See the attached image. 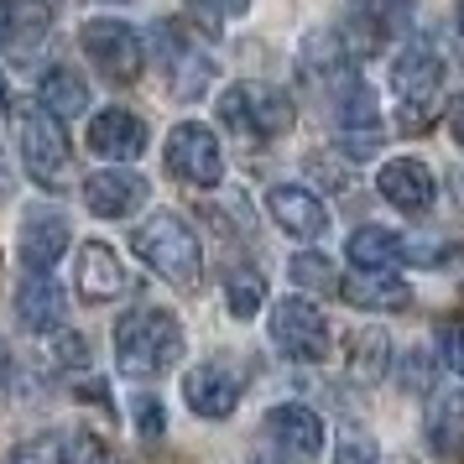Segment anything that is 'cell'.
Segmentation results:
<instances>
[{"mask_svg":"<svg viewBox=\"0 0 464 464\" xmlns=\"http://www.w3.org/2000/svg\"><path fill=\"white\" fill-rule=\"evenodd\" d=\"M183 355V329L178 318L162 314V308H130L121 324H115V365L126 371L130 381H151L172 371Z\"/></svg>","mask_w":464,"mask_h":464,"instance_id":"1","label":"cell"},{"mask_svg":"<svg viewBox=\"0 0 464 464\" xmlns=\"http://www.w3.org/2000/svg\"><path fill=\"white\" fill-rule=\"evenodd\" d=\"M130 251L141 256L157 276H168L172 287H193L198 272H204V246H198V235L188 230L183 214H168V209L151 214L147 225H136Z\"/></svg>","mask_w":464,"mask_h":464,"instance_id":"2","label":"cell"},{"mask_svg":"<svg viewBox=\"0 0 464 464\" xmlns=\"http://www.w3.org/2000/svg\"><path fill=\"white\" fill-rule=\"evenodd\" d=\"M22 157H26V172H32L37 188L63 193L73 183V151H68L63 121H53L43 105L26 110V121H22Z\"/></svg>","mask_w":464,"mask_h":464,"instance_id":"3","label":"cell"},{"mask_svg":"<svg viewBox=\"0 0 464 464\" xmlns=\"http://www.w3.org/2000/svg\"><path fill=\"white\" fill-rule=\"evenodd\" d=\"M219 121L235 136L266 141V136H282V130L293 126V100L272 84H235L219 94Z\"/></svg>","mask_w":464,"mask_h":464,"instance_id":"4","label":"cell"},{"mask_svg":"<svg viewBox=\"0 0 464 464\" xmlns=\"http://www.w3.org/2000/svg\"><path fill=\"white\" fill-rule=\"evenodd\" d=\"M272 339L282 355L293 360H329V350H334V339H329V318H324V308L318 303H308V297H282L272 308Z\"/></svg>","mask_w":464,"mask_h":464,"instance_id":"5","label":"cell"},{"mask_svg":"<svg viewBox=\"0 0 464 464\" xmlns=\"http://www.w3.org/2000/svg\"><path fill=\"white\" fill-rule=\"evenodd\" d=\"M392 89L401 100V121L407 126H422L433 105H439V89H443V58L433 47H407L397 63H392Z\"/></svg>","mask_w":464,"mask_h":464,"instance_id":"6","label":"cell"},{"mask_svg":"<svg viewBox=\"0 0 464 464\" xmlns=\"http://www.w3.org/2000/svg\"><path fill=\"white\" fill-rule=\"evenodd\" d=\"M79 43H84L89 63L100 68L105 79H115V84H130V79L141 73V63H147V47H141V37H136V26L110 22V16H100V22H84Z\"/></svg>","mask_w":464,"mask_h":464,"instance_id":"7","label":"cell"},{"mask_svg":"<svg viewBox=\"0 0 464 464\" xmlns=\"http://www.w3.org/2000/svg\"><path fill=\"white\" fill-rule=\"evenodd\" d=\"M334 115H339V147L350 151V157H371L386 141V126H381V110H376V89L365 84L360 73H350L334 89Z\"/></svg>","mask_w":464,"mask_h":464,"instance_id":"8","label":"cell"},{"mask_svg":"<svg viewBox=\"0 0 464 464\" xmlns=\"http://www.w3.org/2000/svg\"><path fill=\"white\" fill-rule=\"evenodd\" d=\"M162 157H168L172 178H183V183H193V188H214V183L225 178V151H219V141H214V130L198 126V121L172 126Z\"/></svg>","mask_w":464,"mask_h":464,"instance_id":"9","label":"cell"},{"mask_svg":"<svg viewBox=\"0 0 464 464\" xmlns=\"http://www.w3.org/2000/svg\"><path fill=\"white\" fill-rule=\"evenodd\" d=\"M157 58H162V68H168V84H172L178 100H198V94L209 89L214 58H209V53H198V47L188 43V32H183L178 22L157 26Z\"/></svg>","mask_w":464,"mask_h":464,"instance_id":"10","label":"cell"},{"mask_svg":"<svg viewBox=\"0 0 464 464\" xmlns=\"http://www.w3.org/2000/svg\"><path fill=\"white\" fill-rule=\"evenodd\" d=\"M266 439L293 464H308L324 454V418L314 407H303V401H282V407L266 412Z\"/></svg>","mask_w":464,"mask_h":464,"instance_id":"11","label":"cell"},{"mask_svg":"<svg viewBox=\"0 0 464 464\" xmlns=\"http://www.w3.org/2000/svg\"><path fill=\"white\" fill-rule=\"evenodd\" d=\"M147 178L126 168H105V172H89L84 178V209L100 214V219H126L147 204Z\"/></svg>","mask_w":464,"mask_h":464,"instance_id":"12","label":"cell"},{"mask_svg":"<svg viewBox=\"0 0 464 464\" xmlns=\"http://www.w3.org/2000/svg\"><path fill=\"white\" fill-rule=\"evenodd\" d=\"M376 188H381V198L397 204L401 214H428L439 183H433V168H428V162H418V157H392V162L376 172Z\"/></svg>","mask_w":464,"mask_h":464,"instance_id":"13","label":"cell"},{"mask_svg":"<svg viewBox=\"0 0 464 464\" xmlns=\"http://www.w3.org/2000/svg\"><path fill=\"white\" fill-rule=\"evenodd\" d=\"M89 147L100 151L105 162H130V157L147 151V126H141V115L110 105V110H100V115L89 121Z\"/></svg>","mask_w":464,"mask_h":464,"instance_id":"14","label":"cell"},{"mask_svg":"<svg viewBox=\"0 0 464 464\" xmlns=\"http://www.w3.org/2000/svg\"><path fill=\"white\" fill-rule=\"evenodd\" d=\"M266 209H272V219L293 235V240H318V235L329 230V214L318 204V193L297 188V183H276V188L266 193Z\"/></svg>","mask_w":464,"mask_h":464,"instance_id":"15","label":"cell"},{"mask_svg":"<svg viewBox=\"0 0 464 464\" xmlns=\"http://www.w3.org/2000/svg\"><path fill=\"white\" fill-rule=\"evenodd\" d=\"M16 314H22V324L32 334H58L68 314V297L47 272H26L22 287H16Z\"/></svg>","mask_w":464,"mask_h":464,"instance_id":"16","label":"cell"},{"mask_svg":"<svg viewBox=\"0 0 464 464\" xmlns=\"http://www.w3.org/2000/svg\"><path fill=\"white\" fill-rule=\"evenodd\" d=\"M68 240H73V230H68V219L58 209L26 214V225H22V261H26V272H53V266L63 261Z\"/></svg>","mask_w":464,"mask_h":464,"instance_id":"17","label":"cell"},{"mask_svg":"<svg viewBox=\"0 0 464 464\" xmlns=\"http://www.w3.org/2000/svg\"><path fill=\"white\" fill-rule=\"evenodd\" d=\"M183 401L198 418H230L240 407V381L225 365H193L188 381H183Z\"/></svg>","mask_w":464,"mask_h":464,"instance_id":"18","label":"cell"},{"mask_svg":"<svg viewBox=\"0 0 464 464\" xmlns=\"http://www.w3.org/2000/svg\"><path fill=\"white\" fill-rule=\"evenodd\" d=\"M73 282H79V297L84 303H110V297L126 293V266H121V256L110 251L105 240H89L84 251H79Z\"/></svg>","mask_w":464,"mask_h":464,"instance_id":"19","label":"cell"},{"mask_svg":"<svg viewBox=\"0 0 464 464\" xmlns=\"http://www.w3.org/2000/svg\"><path fill=\"white\" fill-rule=\"evenodd\" d=\"M339 297L355 303V308L397 314V308H407V282H401L397 272H365V266H355V272L339 282Z\"/></svg>","mask_w":464,"mask_h":464,"instance_id":"20","label":"cell"},{"mask_svg":"<svg viewBox=\"0 0 464 464\" xmlns=\"http://www.w3.org/2000/svg\"><path fill=\"white\" fill-rule=\"evenodd\" d=\"M37 105H43L53 121H79L89 110V84L73 68H47L43 89H37Z\"/></svg>","mask_w":464,"mask_h":464,"instance_id":"21","label":"cell"},{"mask_svg":"<svg viewBox=\"0 0 464 464\" xmlns=\"http://www.w3.org/2000/svg\"><path fill=\"white\" fill-rule=\"evenodd\" d=\"M350 261L365 266V272H397L401 261H407V240L392 230H381V225H360L350 235Z\"/></svg>","mask_w":464,"mask_h":464,"instance_id":"22","label":"cell"},{"mask_svg":"<svg viewBox=\"0 0 464 464\" xmlns=\"http://www.w3.org/2000/svg\"><path fill=\"white\" fill-rule=\"evenodd\" d=\"M386 360H392L386 329H355V334H350V381H360V386L381 381L386 376Z\"/></svg>","mask_w":464,"mask_h":464,"instance_id":"23","label":"cell"},{"mask_svg":"<svg viewBox=\"0 0 464 464\" xmlns=\"http://www.w3.org/2000/svg\"><path fill=\"white\" fill-rule=\"evenodd\" d=\"M428 439L443 459H459L464 454V392L433 401V418H428Z\"/></svg>","mask_w":464,"mask_h":464,"instance_id":"24","label":"cell"},{"mask_svg":"<svg viewBox=\"0 0 464 464\" xmlns=\"http://www.w3.org/2000/svg\"><path fill=\"white\" fill-rule=\"evenodd\" d=\"M225 303H230L235 318H256L261 314V303H266V282H261V272H251V266L230 272V282H225Z\"/></svg>","mask_w":464,"mask_h":464,"instance_id":"25","label":"cell"},{"mask_svg":"<svg viewBox=\"0 0 464 464\" xmlns=\"http://www.w3.org/2000/svg\"><path fill=\"white\" fill-rule=\"evenodd\" d=\"M5 464H68V449L58 433H37V439L16 443L11 454H5Z\"/></svg>","mask_w":464,"mask_h":464,"instance_id":"26","label":"cell"},{"mask_svg":"<svg viewBox=\"0 0 464 464\" xmlns=\"http://www.w3.org/2000/svg\"><path fill=\"white\" fill-rule=\"evenodd\" d=\"M188 5V16L198 26H209V32H219L225 22H235V16H246L251 11V0H183Z\"/></svg>","mask_w":464,"mask_h":464,"instance_id":"27","label":"cell"},{"mask_svg":"<svg viewBox=\"0 0 464 464\" xmlns=\"http://www.w3.org/2000/svg\"><path fill=\"white\" fill-rule=\"evenodd\" d=\"M293 282L297 287H334V266L318 251H303V256H293Z\"/></svg>","mask_w":464,"mask_h":464,"instance_id":"28","label":"cell"},{"mask_svg":"<svg viewBox=\"0 0 464 464\" xmlns=\"http://www.w3.org/2000/svg\"><path fill=\"white\" fill-rule=\"evenodd\" d=\"M401 386L407 392H428L433 386V355L428 350H412V355L401 360Z\"/></svg>","mask_w":464,"mask_h":464,"instance_id":"29","label":"cell"},{"mask_svg":"<svg viewBox=\"0 0 464 464\" xmlns=\"http://www.w3.org/2000/svg\"><path fill=\"white\" fill-rule=\"evenodd\" d=\"M439 360L449 365V376H459V381H464V318L443 329V339H439Z\"/></svg>","mask_w":464,"mask_h":464,"instance_id":"30","label":"cell"},{"mask_svg":"<svg viewBox=\"0 0 464 464\" xmlns=\"http://www.w3.org/2000/svg\"><path fill=\"white\" fill-rule=\"evenodd\" d=\"M53 5L58 0H11V11L26 22V37H43L47 22H53Z\"/></svg>","mask_w":464,"mask_h":464,"instance_id":"31","label":"cell"},{"mask_svg":"<svg viewBox=\"0 0 464 464\" xmlns=\"http://www.w3.org/2000/svg\"><path fill=\"white\" fill-rule=\"evenodd\" d=\"M334 464H376V439H360V433H344L334 449Z\"/></svg>","mask_w":464,"mask_h":464,"instance_id":"32","label":"cell"},{"mask_svg":"<svg viewBox=\"0 0 464 464\" xmlns=\"http://www.w3.org/2000/svg\"><path fill=\"white\" fill-rule=\"evenodd\" d=\"M136 428H141V439H162V401L157 397H136Z\"/></svg>","mask_w":464,"mask_h":464,"instance_id":"33","label":"cell"},{"mask_svg":"<svg viewBox=\"0 0 464 464\" xmlns=\"http://www.w3.org/2000/svg\"><path fill=\"white\" fill-rule=\"evenodd\" d=\"M58 355L68 360V365H73V360H89V344L79 334H63V344H58Z\"/></svg>","mask_w":464,"mask_h":464,"instance_id":"34","label":"cell"},{"mask_svg":"<svg viewBox=\"0 0 464 464\" xmlns=\"http://www.w3.org/2000/svg\"><path fill=\"white\" fill-rule=\"evenodd\" d=\"M449 136H454V141L464 147V94L454 100V110H449Z\"/></svg>","mask_w":464,"mask_h":464,"instance_id":"35","label":"cell"},{"mask_svg":"<svg viewBox=\"0 0 464 464\" xmlns=\"http://www.w3.org/2000/svg\"><path fill=\"white\" fill-rule=\"evenodd\" d=\"M11 32H16V11H11V0H0V47L11 43Z\"/></svg>","mask_w":464,"mask_h":464,"instance_id":"36","label":"cell"},{"mask_svg":"<svg viewBox=\"0 0 464 464\" xmlns=\"http://www.w3.org/2000/svg\"><path fill=\"white\" fill-rule=\"evenodd\" d=\"M407 0H371V11H381V16H392V11H401Z\"/></svg>","mask_w":464,"mask_h":464,"instance_id":"37","label":"cell"},{"mask_svg":"<svg viewBox=\"0 0 464 464\" xmlns=\"http://www.w3.org/2000/svg\"><path fill=\"white\" fill-rule=\"evenodd\" d=\"M251 464H293V459H287V454H282V449H276V454H256Z\"/></svg>","mask_w":464,"mask_h":464,"instance_id":"38","label":"cell"},{"mask_svg":"<svg viewBox=\"0 0 464 464\" xmlns=\"http://www.w3.org/2000/svg\"><path fill=\"white\" fill-rule=\"evenodd\" d=\"M5 110H11V94H5V79H0V121H5Z\"/></svg>","mask_w":464,"mask_h":464,"instance_id":"39","label":"cell"},{"mask_svg":"<svg viewBox=\"0 0 464 464\" xmlns=\"http://www.w3.org/2000/svg\"><path fill=\"white\" fill-rule=\"evenodd\" d=\"M94 464H126V459H115V454H94Z\"/></svg>","mask_w":464,"mask_h":464,"instance_id":"40","label":"cell"},{"mask_svg":"<svg viewBox=\"0 0 464 464\" xmlns=\"http://www.w3.org/2000/svg\"><path fill=\"white\" fill-rule=\"evenodd\" d=\"M454 22H459V32H464V0H459V11H454Z\"/></svg>","mask_w":464,"mask_h":464,"instance_id":"41","label":"cell"},{"mask_svg":"<svg viewBox=\"0 0 464 464\" xmlns=\"http://www.w3.org/2000/svg\"><path fill=\"white\" fill-rule=\"evenodd\" d=\"M397 464H407V459H397Z\"/></svg>","mask_w":464,"mask_h":464,"instance_id":"42","label":"cell"}]
</instances>
